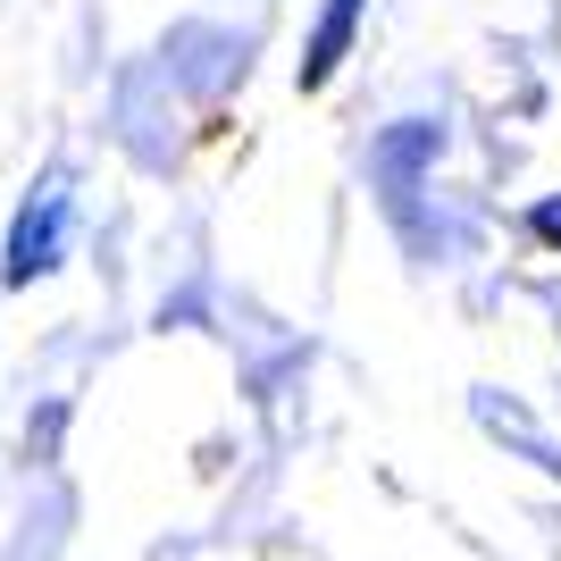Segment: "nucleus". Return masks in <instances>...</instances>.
<instances>
[{"label":"nucleus","mask_w":561,"mask_h":561,"mask_svg":"<svg viewBox=\"0 0 561 561\" xmlns=\"http://www.w3.org/2000/svg\"><path fill=\"white\" fill-rule=\"evenodd\" d=\"M68 234H76V176L68 168H43L34 185H25L18 218H9V243H0V285L25 294L34 277H50L59 260H68Z\"/></svg>","instance_id":"obj_1"},{"label":"nucleus","mask_w":561,"mask_h":561,"mask_svg":"<svg viewBox=\"0 0 561 561\" xmlns=\"http://www.w3.org/2000/svg\"><path fill=\"white\" fill-rule=\"evenodd\" d=\"M360 9H369V0H328V18H319V34H310V50H302V84H328V76L344 68Z\"/></svg>","instance_id":"obj_2"},{"label":"nucleus","mask_w":561,"mask_h":561,"mask_svg":"<svg viewBox=\"0 0 561 561\" xmlns=\"http://www.w3.org/2000/svg\"><path fill=\"white\" fill-rule=\"evenodd\" d=\"M537 227H545V234L561 243V202H545V210H537Z\"/></svg>","instance_id":"obj_3"}]
</instances>
